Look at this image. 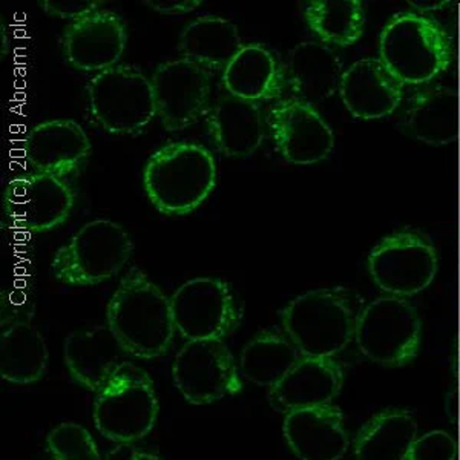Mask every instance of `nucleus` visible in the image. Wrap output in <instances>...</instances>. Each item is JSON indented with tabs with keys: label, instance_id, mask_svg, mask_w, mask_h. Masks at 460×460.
<instances>
[{
	"label": "nucleus",
	"instance_id": "nucleus-1",
	"mask_svg": "<svg viewBox=\"0 0 460 460\" xmlns=\"http://www.w3.org/2000/svg\"><path fill=\"white\" fill-rule=\"evenodd\" d=\"M106 321L128 355L134 358L154 359L172 344L175 324L171 298L137 267L121 278L111 296Z\"/></svg>",
	"mask_w": 460,
	"mask_h": 460
},
{
	"label": "nucleus",
	"instance_id": "nucleus-2",
	"mask_svg": "<svg viewBox=\"0 0 460 460\" xmlns=\"http://www.w3.org/2000/svg\"><path fill=\"white\" fill-rule=\"evenodd\" d=\"M361 299L345 288L303 293L284 307V333L305 358H335L355 340Z\"/></svg>",
	"mask_w": 460,
	"mask_h": 460
},
{
	"label": "nucleus",
	"instance_id": "nucleus-3",
	"mask_svg": "<svg viewBox=\"0 0 460 460\" xmlns=\"http://www.w3.org/2000/svg\"><path fill=\"white\" fill-rule=\"evenodd\" d=\"M152 206L164 215L183 217L199 209L217 186V163L197 143H169L154 152L143 171Z\"/></svg>",
	"mask_w": 460,
	"mask_h": 460
},
{
	"label": "nucleus",
	"instance_id": "nucleus-4",
	"mask_svg": "<svg viewBox=\"0 0 460 460\" xmlns=\"http://www.w3.org/2000/svg\"><path fill=\"white\" fill-rule=\"evenodd\" d=\"M451 40L438 22L399 13L379 37V60L402 84H427L450 66Z\"/></svg>",
	"mask_w": 460,
	"mask_h": 460
},
{
	"label": "nucleus",
	"instance_id": "nucleus-5",
	"mask_svg": "<svg viewBox=\"0 0 460 460\" xmlns=\"http://www.w3.org/2000/svg\"><path fill=\"white\" fill-rule=\"evenodd\" d=\"M134 252L131 235L115 221H89L69 243L60 247L51 261L54 278L68 286L105 283L129 261Z\"/></svg>",
	"mask_w": 460,
	"mask_h": 460
},
{
	"label": "nucleus",
	"instance_id": "nucleus-6",
	"mask_svg": "<svg viewBox=\"0 0 460 460\" xmlns=\"http://www.w3.org/2000/svg\"><path fill=\"white\" fill-rule=\"evenodd\" d=\"M158 398L147 373L125 362L95 396V427L105 438L131 444L151 433L158 418Z\"/></svg>",
	"mask_w": 460,
	"mask_h": 460
},
{
	"label": "nucleus",
	"instance_id": "nucleus-7",
	"mask_svg": "<svg viewBox=\"0 0 460 460\" xmlns=\"http://www.w3.org/2000/svg\"><path fill=\"white\" fill-rule=\"evenodd\" d=\"M353 341L368 361L399 368L413 362L420 350L422 321L410 301L384 295L362 307Z\"/></svg>",
	"mask_w": 460,
	"mask_h": 460
},
{
	"label": "nucleus",
	"instance_id": "nucleus-8",
	"mask_svg": "<svg viewBox=\"0 0 460 460\" xmlns=\"http://www.w3.org/2000/svg\"><path fill=\"white\" fill-rule=\"evenodd\" d=\"M86 95L89 112L111 134H137L157 117L151 80L128 65L95 74Z\"/></svg>",
	"mask_w": 460,
	"mask_h": 460
},
{
	"label": "nucleus",
	"instance_id": "nucleus-9",
	"mask_svg": "<svg viewBox=\"0 0 460 460\" xmlns=\"http://www.w3.org/2000/svg\"><path fill=\"white\" fill-rule=\"evenodd\" d=\"M173 324L188 341H223L243 323V304L234 288L218 278L199 277L171 296Z\"/></svg>",
	"mask_w": 460,
	"mask_h": 460
},
{
	"label": "nucleus",
	"instance_id": "nucleus-10",
	"mask_svg": "<svg viewBox=\"0 0 460 460\" xmlns=\"http://www.w3.org/2000/svg\"><path fill=\"white\" fill-rule=\"evenodd\" d=\"M439 269V255L429 236L402 229L385 236L368 257V273L382 292L398 298H411L433 283Z\"/></svg>",
	"mask_w": 460,
	"mask_h": 460
},
{
	"label": "nucleus",
	"instance_id": "nucleus-11",
	"mask_svg": "<svg viewBox=\"0 0 460 460\" xmlns=\"http://www.w3.org/2000/svg\"><path fill=\"white\" fill-rule=\"evenodd\" d=\"M173 382L188 402L206 405L243 388L235 358L223 341H188L175 356Z\"/></svg>",
	"mask_w": 460,
	"mask_h": 460
},
{
	"label": "nucleus",
	"instance_id": "nucleus-12",
	"mask_svg": "<svg viewBox=\"0 0 460 460\" xmlns=\"http://www.w3.org/2000/svg\"><path fill=\"white\" fill-rule=\"evenodd\" d=\"M2 203L4 215L14 229L42 234L68 220L75 194L65 178L32 172L13 178Z\"/></svg>",
	"mask_w": 460,
	"mask_h": 460
},
{
	"label": "nucleus",
	"instance_id": "nucleus-13",
	"mask_svg": "<svg viewBox=\"0 0 460 460\" xmlns=\"http://www.w3.org/2000/svg\"><path fill=\"white\" fill-rule=\"evenodd\" d=\"M273 143L284 160L296 166L324 162L335 147V136L324 117L307 102L288 97L273 102L266 117Z\"/></svg>",
	"mask_w": 460,
	"mask_h": 460
},
{
	"label": "nucleus",
	"instance_id": "nucleus-14",
	"mask_svg": "<svg viewBox=\"0 0 460 460\" xmlns=\"http://www.w3.org/2000/svg\"><path fill=\"white\" fill-rule=\"evenodd\" d=\"M151 84L157 117L166 131H183L209 110L212 93L209 69L188 58L158 65L152 74Z\"/></svg>",
	"mask_w": 460,
	"mask_h": 460
},
{
	"label": "nucleus",
	"instance_id": "nucleus-15",
	"mask_svg": "<svg viewBox=\"0 0 460 460\" xmlns=\"http://www.w3.org/2000/svg\"><path fill=\"white\" fill-rule=\"evenodd\" d=\"M128 32L123 19L112 11L100 10L65 28L63 56L74 69L102 73L114 68L125 53Z\"/></svg>",
	"mask_w": 460,
	"mask_h": 460
},
{
	"label": "nucleus",
	"instance_id": "nucleus-16",
	"mask_svg": "<svg viewBox=\"0 0 460 460\" xmlns=\"http://www.w3.org/2000/svg\"><path fill=\"white\" fill-rule=\"evenodd\" d=\"M84 128L74 120H49L34 126L23 138V157L37 173L66 177L75 172L91 154Z\"/></svg>",
	"mask_w": 460,
	"mask_h": 460
},
{
	"label": "nucleus",
	"instance_id": "nucleus-17",
	"mask_svg": "<svg viewBox=\"0 0 460 460\" xmlns=\"http://www.w3.org/2000/svg\"><path fill=\"white\" fill-rule=\"evenodd\" d=\"M344 385V372L333 358L301 356L292 370L269 392L273 410L288 414L303 408L332 405Z\"/></svg>",
	"mask_w": 460,
	"mask_h": 460
},
{
	"label": "nucleus",
	"instance_id": "nucleus-18",
	"mask_svg": "<svg viewBox=\"0 0 460 460\" xmlns=\"http://www.w3.org/2000/svg\"><path fill=\"white\" fill-rule=\"evenodd\" d=\"M284 439L299 460H341L350 448L344 416L335 405L286 414Z\"/></svg>",
	"mask_w": 460,
	"mask_h": 460
},
{
	"label": "nucleus",
	"instance_id": "nucleus-19",
	"mask_svg": "<svg viewBox=\"0 0 460 460\" xmlns=\"http://www.w3.org/2000/svg\"><path fill=\"white\" fill-rule=\"evenodd\" d=\"M126 356L128 351L108 324L74 330L63 345L65 364L74 381L95 393L128 362Z\"/></svg>",
	"mask_w": 460,
	"mask_h": 460
},
{
	"label": "nucleus",
	"instance_id": "nucleus-20",
	"mask_svg": "<svg viewBox=\"0 0 460 460\" xmlns=\"http://www.w3.org/2000/svg\"><path fill=\"white\" fill-rule=\"evenodd\" d=\"M403 84L379 58H362L342 74L340 97L345 110L359 120L392 115L402 100Z\"/></svg>",
	"mask_w": 460,
	"mask_h": 460
},
{
	"label": "nucleus",
	"instance_id": "nucleus-21",
	"mask_svg": "<svg viewBox=\"0 0 460 460\" xmlns=\"http://www.w3.org/2000/svg\"><path fill=\"white\" fill-rule=\"evenodd\" d=\"M210 136L217 149L230 158L251 157L266 137V117L255 102L221 95L208 117Z\"/></svg>",
	"mask_w": 460,
	"mask_h": 460
},
{
	"label": "nucleus",
	"instance_id": "nucleus-22",
	"mask_svg": "<svg viewBox=\"0 0 460 460\" xmlns=\"http://www.w3.org/2000/svg\"><path fill=\"white\" fill-rule=\"evenodd\" d=\"M342 62L333 48L323 42H301L288 51L286 80L295 99L319 105L340 93Z\"/></svg>",
	"mask_w": 460,
	"mask_h": 460
},
{
	"label": "nucleus",
	"instance_id": "nucleus-23",
	"mask_svg": "<svg viewBox=\"0 0 460 460\" xmlns=\"http://www.w3.org/2000/svg\"><path fill=\"white\" fill-rule=\"evenodd\" d=\"M286 82V68L261 43L244 45L223 71L227 94L255 103L281 99Z\"/></svg>",
	"mask_w": 460,
	"mask_h": 460
},
{
	"label": "nucleus",
	"instance_id": "nucleus-24",
	"mask_svg": "<svg viewBox=\"0 0 460 460\" xmlns=\"http://www.w3.org/2000/svg\"><path fill=\"white\" fill-rule=\"evenodd\" d=\"M47 342L28 318H2L0 376L11 384L28 385L40 381L47 372Z\"/></svg>",
	"mask_w": 460,
	"mask_h": 460
},
{
	"label": "nucleus",
	"instance_id": "nucleus-25",
	"mask_svg": "<svg viewBox=\"0 0 460 460\" xmlns=\"http://www.w3.org/2000/svg\"><path fill=\"white\" fill-rule=\"evenodd\" d=\"M457 93L455 88L434 84L420 89L408 102L403 131L414 140L445 146L457 140Z\"/></svg>",
	"mask_w": 460,
	"mask_h": 460
},
{
	"label": "nucleus",
	"instance_id": "nucleus-26",
	"mask_svg": "<svg viewBox=\"0 0 460 460\" xmlns=\"http://www.w3.org/2000/svg\"><path fill=\"white\" fill-rule=\"evenodd\" d=\"M418 422L402 408H388L367 420L353 442L356 460H407Z\"/></svg>",
	"mask_w": 460,
	"mask_h": 460
},
{
	"label": "nucleus",
	"instance_id": "nucleus-27",
	"mask_svg": "<svg viewBox=\"0 0 460 460\" xmlns=\"http://www.w3.org/2000/svg\"><path fill=\"white\" fill-rule=\"evenodd\" d=\"M243 47L238 27L220 16H203L189 22L178 40L183 58L206 69L223 71Z\"/></svg>",
	"mask_w": 460,
	"mask_h": 460
},
{
	"label": "nucleus",
	"instance_id": "nucleus-28",
	"mask_svg": "<svg viewBox=\"0 0 460 460\" xmlns=\"http://www.w3.org/2000/svg\"><path fill=\"white\" fill-rule=\"evenodd\" d=\"M301 359L298 349L286 333L264 330L253 336L241 351L240 372L260 387L272 388Z\"/></svg>",
	"mask_w": 460,
	"mask_h": 460
},
{
	"label": "nucleus",
	"instance_id": "nucleus-29",
	"mask_svg": "<svg viewBox=\"0 0 460 460\" xmlns=\"http://www.w3.org/2000/svg\"><path fill=\"white\" fill-rule=\"evenodd\" d=\"M304 17L325 45L350 47L366 28V10L358 0H314L305 6Z\"/></svg>",
	"mask_w": 460,
	"mask_h": 460
},
{
	"label": "nucleus",
	"instance_id": "nucleus-30",
	"mask_svg": "<svg viewBox=\"0 0 460 460\" xmlns=\"http://www.w3.org/2000/svg\"><path fill=\"white\" fill-rule=\"evenodd\" d=\"M47 445L53 460H103L88 429L74 422L51 429Z\"/></svg>",
	"mask_w": 460,
	"mask_h": 460
},
{
	"label": "nucleus",
	"instance_id": "nucleus-31",
	"mask_svg": "<svg viewBox=\"0 0 460 460\" xmlns=\"http://www.w3.org/2000/svg\"><path fill=\"white\" fill-rule=\"evenodd\" d=\"M457 442L445 429H431L414 440L407 460H456Z\"/></svg>",
	"mask_w": 460,
	"mask_h": 460
},
{
	"label": "nucleus",
	"instance_id": "nucleus-32",
	"mask_svg": "<svg viewBox=\"0 0 460 460\" xmlns=\"http://www.w3.org/2000/svg\"><path fill=\"white\" fill-rule=\"evenodd\" d=\"M103 2L99 0H43L42 10L48 16L58 17L63 21H79L84 17L100 11Z\"/></svg>",
	"mask_w": 460,
	"mask_h": 460
},
{
	"label": "nucleus",
	"instance_id": "nucleus-33",
	"mask_svg": "<svg viewBox=\"0 0 460 460\" xmlns=\"http://www.w3.org/2000/svg\"><path fill=\"white\" fill-rule=\"evenodd\" d=\"M143 4L163 16H183L203 5L201 0H145Z\"/></svg>",
	"mask_w": 460,
	"mask_h": 460
},
{
	"label": "nucleus",
	"instance_id": "nucleus-34",
	"mask_svg": "<svg viewBox=\"0 0 460 460\" xmlns=\"http://www.w3.org/2000/svg\"><path fill=\"white\" fill-rule=\"evenodd\" d=\"M105 460H162L158 456L151 455V453H145V451H138L129 444H121L114 450L111 451L110 455L106 456Z\"/></svg>",
	"mask_w": 460,
	"mask_h": 460
},
{
	"label": "nucleus",
	"instance_id": "nucleus-35",
	"mask_svg": "<svg viewBox=\"0 0 460 460\" xmlns=\"http://www.w3.org/2000/svg\"><path fill=\"white\" fill-rule=\"evenodd\" d=\"M408 4L419 11L444 10V8L450 5V2H447V0H444V2H439V0H431V2L429 0H410Z\"/></svg>",
	"mask_w": 460,
	"mask_h": 460
},
{
	"label": "nucleus",
	"instance_id": "nucleus-36",
	"mask_svg": "<svg viewBox=\"0 0 460 460\" xmlns=\"http://www.w3.org/2000/svg\"><path fill=\"white\" fill-rule=\"evenodd\" d=\"M2 58H5V54H8V36H6L5 25L2 22Z\"/></svg>",
	"mask_w": 460,
	"mask_h": 460
}]
</instances>
